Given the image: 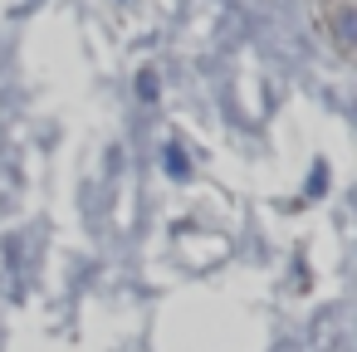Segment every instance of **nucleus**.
Segmentation results:
<instances>
[{"instance_id":"f257e3e1","label":"nucleus","mask_w":357,"mask_h":352,"mask_svg":"<svg viewBox=\"0 0 357 352\" xmlns=\"http://www.w3.org/2000/svg\"><path fill=\"white\" fill-rule=\"evenodd\" d=\"M333 35H337L347 49H357V10H337V15H333Z\"/></svg>"},{"instance_id":"f03ea898","label":"nucleus","mask_w":357,"mask_h":352,"mask_svg":"<svg viewBox=\"0 0 357 352\" xmlns=\"http://www.w3.org/2000/svg\"><path fill=\"white\" fill-rule=\"evenodd\" d=\"M162 167H167L172 176H186V171H191V167H186V152H181V147H167V152H162Z\"/></svg>"}]
</instances>
